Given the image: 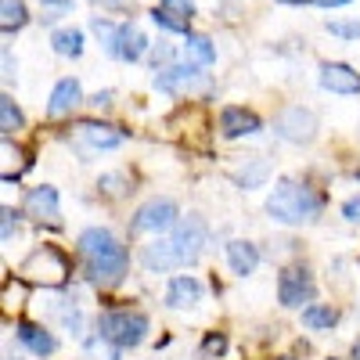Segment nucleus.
<instances>
[{
  "mask_svg": "<svg viewBox=\"0 0 360 360\" xmlns=\"http://www.w3.org/2000/svg\"><path fill=\"white\" fill-rule=\"evenodd\" d=\"M227 263H231V270L234 274H252L256 270V263H259V252H256V245L252 242H242V238H234V242H227Z\"/></svg>",
  "mask_w": 360,
  "mask_h": 360,
  "instance_id": "obj_17",
  "label": "nucleus"
},
{
  "mask_svg": "<svg viewBox=\"0 0 360 360\" xmlns=\"http://www.w3.org/2000/svg\"><path fill=\"white\" fill-rule=\"evenodd\" d=\"M79 256H83L90 281H98V285H115L127 274V249L105 227H86L79 234Z\"/></svg>",
  "mask_w": 360,
  "mask_h": 360,
  "instance_id": "obj_2",
  "label": "nucleus"
},
{
  "mask_svg": "<svg viewBox=\"0 0 360 360\" xmlns=\"http://www.w3.org/2000/svg\"><path fill=\"white\" fill-rule=\"evenodd\" d=\"M234 176H238V184H245V188H256L259 180L266 176V162H259V159H256V162H252L249 169H245V166H242V169H234Z\"/></svg>",
  "mask_w": 360,
  "mask_h": 360,
  "instance_id": "obj_26",
  "label": "nucleus"
},
{
  "mask_svg": "<svg viewBox=\"0 0 360 360\" xmlns=\"http://www.w3.org/2000/svg\"><path fill=\"white\" fill-rule=\"evenodd\" d=\"M195 15V0H162V8L152 11V22L169 33H188V22Z\"/></svg>",
  "mask_w": 360,
  "mask_h": 360,
  "instance_id": "obj_9",
  "label": "nucleus"
},
{
  "mask_svg": "<svg viewBox=\"0 0 360 360\" xmlns=\"http://www.w3.org/2000/svg\"><path fill=\"white\" fill-rule=\"evenodd\" d=\"M202 349H205V353H209V356H213V353H217V356H220V353H224V349H227V339H224V335H209V339H205V346H202Z\"/></svg>",
  "mask_w": 360,
  "mask_h": 360,
  "instance_id": "obj_29",
  "label": "nucleus"
},
{
  "mask_svg": "<svg viewBox=\"0 0 360 360\" xmlns=\"http://www.w3.org/2000/svg\"><path fill=\"white\" fill-rule=\"evenodd\" d=\"M278 4H307V0H278Z\"/></svg>",
  "mask_w": 360,
  "mask_h": 360,
  "instance_id": "obj_35",
  "label": "nucleus"
},
{
  "mask_svg": "<svg viewBox=\"0 0 360 360\" xmlns=\"http://www.w3.org/2000/svg\"><path fill=\"white\" fill-rule=\"evenodd\" d=\"M18 339L29 346V353H37V356H47V353H54V335L47 332V328H40V324L18 321Z\"/></svg>",
  "mask_w": 360,
  "mask_h": 360,
  "instance_id": "obj_18",
  "label": "nucleus"
},
{
  "mask_svg": "<svg viewBox=\"0 0 360 360\" xmlns=\"http://www.w3.org/2000/svg\"><path fill=\"white\" fill-rule=\"evenodd\" d=\"M148 40L137 25H123L119 29V47H115V58H123V62H137V58L144 54Z\"/></svg>",
  "mask_w": 360,
  "mask_h": 360,
  "instance_id": "obj_19",
  "label": "nucleus"
},
{
  "mask_svg": "<svg viewBox=\"0 0 360 360\" xmlns=\"http://www.w3.org/2000/svg\"><path fill=\"white\" fill-rule=\"evenodd\" d=\"M259 127H263L259 115L249 112V108L231 105V108L220 112V134L224 137H252V134H259Z\"/></svg>",
  "mask_w": 360,
  "mask_h": 360,
  "instance_id": "obj_12",
  "label": "nucleus"
},
{
  "mask_svg": "<svg viewBox=\"0 0 360 360\" xmlns=\"http://www.w3.org/2000/svg\"><path fill=\"white\" fill-rule=\"evenodd\" d=\"M119 184H123L119 176H101V188H105L108 195H123V188H119Z\"/></svg>",
  "mask_w": 360,
  "mask_h": 360,
  "instance_id": "obj_31",
  "label": "nucleus"
},
{
  "mask_svg": "<svg viewBox=\"0 0 360 360\" xmlns=\"http://www.w3.org/2000/svg\"><path fill=\"white\" fill-rule=\"evenodd\" d=\"M0 217H4V242H11V231L18 227V213H11V209H4V213H0Z\"/></svg>",
  "mask_w": 360,
  "mask_h": 360,
  "instance_id": "obj_30",
  "label": "nucleus"
},
{
  "mask_svg": "<svg viewBox=\"0 0 360 360\" xmlns=\"http://www.w3.org/2000/svg\"><path fill=\"white\" fill-rule=\"evenodd\" d=\"M321 86L332 94H360V72H353L349 65H324L321 69Z\"/></svg>",
  "mask_w": 360,
  "mask_h": 360,
  "instance_id": "obj_15",
  "label": "nucleus"
},
{
  "mask_svg": "<svg viewBox=\"0 0 360 360\" xmlns=\"http://www.w3.org/2000/svg\"><path fill=\"white\" fill-rule=\"evenodd\" d=\"M54 51L58 54H65V58H79L83 54V33L79 29H58V33L51 37Z\"/></svg>",
  "mask_w": 360,
  "mask_h": 360,
  "instance_id": "obj_21",
  "label": "nucleus"
},
{
  "mask_svg": "<svg viewBox=\"0 0 360 360\" xmlns=\"http://www.w3.org/2000/svg\"><path fill=\"white\" fill-rule=\"evenodd\" d=\"M173 227H176V202H169V198L144 202L130 224L134 234H159V231H173Z\"/></svg>",
  "mask_w": 360,
  "mask_h": 360,
  "instance_id": "obj_6",
  "label": "nucleus"
},
{
  "mask_svg": "<svg viewBox=\"0 0 360 360\" xmlns=\"http://www.w3.org/2000/svg\"><path fill=\"white\" fill-rule=\"evenodd\" d=\"M266 213L274 217L278 224L303 227V224H314V220L321 217V198H317L307 184L281 180V184L274 188V195L266 198Z\"/></svg>",
  "mask_w": 360,
  "mask_h": 360,
  "instance_id": "obj_3",
  "label": "nucleus"
},
{
  "mask_svg": "<svg viewBox=\"0 0 360 360\" xmlns=\"http://www.w3.org/2000/svg\"><path fill=\"white\" fill-rule=\"evenodd\" d=\"M18 127H22V112H18V105L4 94V98H0V130H4V137H11Z\"/></svg>",
  "mask_w": 360,
  "mask_h": 360,
  "instance_id": "obj_24",
  "label": "nucleus"
},
{
  "mask_svg": "<svg viewBox=\"0 0 360 360\" xmlns=\"http://www.w3.org/2000/svg\"><path fill=\"white\" fill-rule=\"evenodd\" d=\"M90 105H98V108L101 105H112V94H94V98H90Z\"/></svg>",
  "mask_w": 360,
  "mask_h": 360,
  "instance_id": "obj_32",
  "label": "nucleus"
},
{
  "mask_svg": "<svg viewBox=\"0 0 360 360\" xmlns=\"http://www.w3.org/2000/svg\"><path fill=\"white\" fill-rule=\"evenodd\" d=\"M76 141L86 148V152H108V148L123 144V134H119L115 127H101V123H79Z\"/></svg>",
  "mask_w": 360,
  "mask_h": 360,
  "instance_id": "obj_13",
  "label": "nucleus"
},
{
  "mask_svg": "<svg viewBox=\"0 0 360 360\" xmlns=\"http://www.w3.org/2000/svg\"><path fill=\"white\" fill-rule=\"evenodd\" d=\"M335 37H349V40H360V22H332L328 25Z\"/></svg>",
  "mask_w": 360,
  "mask_h": 360,
  "instance_id": "obj_27",
  "label": "nucleus"
},
{
  "mask_svg": "<svg viewBox=\"0 0 360 360\" xmlns=\"http://www.w3.org/2000/svg\"><path fill=\"white\" fill-rule=\"evenodd\" d=\"M98 335H101L105 342H112L115 349L141 346L144 335H148V317L137 314V310H108V314H101V321H98Z\"/></svg>",
  "mask_w": 360,
  "mask_h": 360,
  "instance_id": "obj_5",
  "label": "nucleus"
},
{
  "mask_svg": "<svg viewBox=\"0 0 360 360\" xmlns=\"http://www.w3.org/2000/svg\"><path fill=\"white\" fill-rule=\"evenodd\" d=\"M25 213L33 217V220H40V224H58L62 220V209H58V191L54 188H33L25 195Z\"/></svg>",
  "mask_w": 360,
  "mask_h": 360,
  "instance_id": "obj_11",
  "label": "nucleus"
},
{
  "mask_svg": "<svg viewBox=\"0 0 360 360\" xmlns=\"http://www.w3.org/2000/svg\"><path fill=\"white\" fill-rule=\"evenodd\" d=\"M335 321H339V314L332 307H324V303H314V307L303 310V324L307 328H332Z\"/></svg>",
  "mask_w": 360,
  "mask_h": 360,
  "instance_id": "obj_23",
  "label": "nucleus"
},
{
  "mask_svg": "<svg viewBox=\"0 0 360 360\" xmlns=\"http://www.w3.org/2000/svg\"><path fill=\"white\" fill-rule=\"evenodd\" d=\"M79 101H83L79 79H58L54 94H51V105H47V115H51V119H62V115H69Z\"/></svg>",
  "mask_w": 360,
  "mask_h": 360,
  "instance_id": "obj_16",
  "label": "nucleus"
},
{
  "mask_svg": "<svg viewBox=\"0 0 360 360\" xmlns=\"http://www.w3.org/2000/svg\"><path fill=\"white\" fill-rule=\"evenodd\" d=\"M342 217H346L349 224H360V195H353V198L342 202Z\"/></svg>",
  "mask_w": 360,
  "mask_h": 360,
  "instance_id": "obj_28",
  "label": "nucleus"
},
{
  "mask_svg": "<svg viewBox=\"0 0 360 360\" xmlns=\"http://www.w3.org/2000/svg\"><path fill=\"white\" fill-rule=\"evenodd\" d=\"M209 242V227L202 217H188L180 220L169 234L155 238L152 245L141 249V266L152 270V274H159V270H176V266H188L202 256Z\"/></svg>",
  "mask_w": 360,
  "mask_h": 360,
  "instance_id": "obj_1",
  "label": "nucleus"
},
{
  "mask_svg": "<svg viewBox=\"0 0 360 360\" xmlns=\"http://www.w3.org/2000/svg\"><path fill=\"white\" fill-rule=\"evenodd\" d=\"M155 86L166 90V94H184V90H195V86H205V76L191 65H169L155 76Z\"/></svg>",
  "mask_w": 360,
  "mask_h": 360,
  "instance_id": "obj_10",
  "label": "nucleus"
},
{
  "mask_svg": "<svg viewBox=\"0 0 360 360\" xmlns=\"http://www.w3.org/2000/svg\"><path fill=\"white\" fill-rule=\"evenodd\" d=\"M274 130H278V137H285V141H292V144H307V141L317 137V119H314L310 108L288 105V108L278 112Z\"/></svg>",
  "mask_w": 360,
  "mask_h": 360,
  "instance_id": "obj_7",
  "label": "nucleus"
},
{
  "mask_svg": "<svg viewBox=\"0 0 360 360\" xmlns=\"http://www.w3.org/2000/svg\"><path fill=\"white\" fill-rule=\"evenodd\" d=\"M18 274L29 285H44V288H62L69 281V259L58 252L54 245H40L37 252H29L25 263L18 266Z\"/></svg>",
  "mask_w": 360,
  "mask_h": 360,
  "instance_id": "obj_4",
  "label": "nucleus"
},
{
  "mask_svg": "<svg viewBox=\"0 0 360 360\" xmlns=\"http://www.w3.org/2000/svg\"><path fill=\"white\" fill-rule=\"evenodd\" d=\"M184 54H188V62H195V69H209V65L217 62L213 44H209L205 37H195V33H188V40H184Z\"/></svg>",
  "mask_w": 360,
  "mask_h": 360,
  "instance_id": "obj_20",
  "label": "nucleus"
},
{
  "mask_svg": "<svg viewBox=\"0 0 360 360\" xmlns=\"http://www.w3.org/2000/svg\"><path fill=\"white\" fill-rule=\"evenodd\" d=\"M310 295H314V278H310L307 266L281 270V278H278V299H281V307H303Z\"/></svg>",
  "mask_w": 360,
  "mask_h": 360,
  "instance_id": "obj_8",
  "label": "nucleus"
},
{
  "mask_svg": "<svg viewBox=\"0 0 360 360\" xmlns=\"http://www.w3.org/2000/svg\"><path fill=\"white\" fill-rule=\"evenodd\" d=\"M108 8H130V0H105Z\"/></svg>",
  "mask_w": 360,
  "mask_h": 360,
  "instance_id": "obj_34",
  "label": "nucleus"
},
{
  "mask_svg": "<svg viewBox=\"0 0 360 360\" xmlns=\"http://www.w3.org/2000/svg\"><path fill=\"white\" fill-rule=\"evenodd\" d=\"M166 303L173 310H188L195 303H202V281L191 278V274H180L169 281V292H166Z\"/></svg>",
  "mask_w": 360,
  "mask_h": 360,
  "instance_id": "obj_14",
  "label": "nucleus"
},
{
  "mask_svg": "<svg viewBox=\"0 0 360 360\" xmlns=\"http://www.w3.org/2000/svg\"><path fill=\"white\" fill-rule=\"evenodd\" d=\"M314 4H321V8H339V4H349V0H314Z\"/></svg>",
  "mask_w": 360,
  "mask_h": 360,
  "instance_id": "obj_33",
  "label": "nucleus"
},
{
  "mask_svg": "<svg viewBox=\"0 0 360 360\" xmlns=\"http://www.w3.org/2000/svg\"><path fill=\"white\" fill-rule=\"evenodd\" d=\"M0 25H4V33H11V29H22L25 22H29V11H25V4L22 0H4V4H0Z\"/></svg>",
  "mask_w": 360,
  "mask_h": 360,
  "instance_id": "obj_22",
  "label": "nucleus"
},
{
  "mask_svg": "<svg viewBox=\"0 0 360 360\" xmlns=\"http://www.w3.org/2000/svg\"><path fill=\"white\" fill-rule=\"evenodd\" d=\"M119 29H123V25H112L105 18H94V33L101 37V44H105L108 54H115V47H119Z\"/></svg>",
  "mask_w": 360,
  "mask_h": 360,
  "instance_id": "obj_25",
  "label": "nucleus"
},
{
  "mask_svg": "<svg viewBox=\"0 0 360 360\" xmlns=\"http://www.w3.org/2000/svg\"><path fill=\"white\" fill-rule=\"evenodd\" d=\"M353 360H360V342H356V346H353Z\"/></svg>",
  "mask_w": 360,
  "mask_h": 360,
  "instance_id": "obj_36",
  "label": "nucleus"
}]
</instances>
